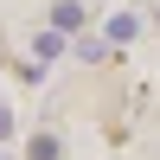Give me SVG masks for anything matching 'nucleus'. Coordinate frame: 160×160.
<instances>
[{
  "label": "nucleus",
  "mask_w": 160,
  "mask_h": 160,
  "mask_svg": "<svg viewBox=\"0 0 160 160\" xmlns=\"http://www.w3.org/2000/svg\"><path fill=\"white\" fill-rule=\"evenodd\" d=\"M83 0H58V7H51V32H83Z\"/></svg>",
  "instance_id": "obj_1"
},
{
  "label": "nucleus",
  "mask_w": 160,
  "mask_h": 160,
  "mask_svg": "<svg viewBox=\"0 0 160 160\" xmlns=\"http://www.w3.org/2000/svg\"><path fill=\"white\" fill-rule=\"evenodd\" d=\"M26 160H58V135H32L26 141Z\"/></svg>",
  "instance_id": "obj_2"
},
{
  "label": "nucleus",
  "mask_w": 160,
  "mask_h": 160,
  "mask_svg": "<svg viewBox=\"0 0 160 160\" xmlns=\"http://www.w3.org/2000/svg\"><path fill=\"white\" fill-rule=\"evenodd\" d=\"M58 45H64V32H38V45H32V51H38V58H58Z\"/></svg>",
  "instance_id": "obj_3"
},
{
  "label": "nucleus",
  "mask_w": 160,
  "mask_h": 160,
  "mask_svg": "<svg viewBox=\"0 0 160 160\" xmlns=\"http://www.w3.org/2000/svg\"><path fill=\"white\" fill-rule=\"evenodd\" d=\"M7 135H13V115H7V109H0V141H7Z\"/></svg>",
  "instance_id": "obj_4"
}]
</instances>
